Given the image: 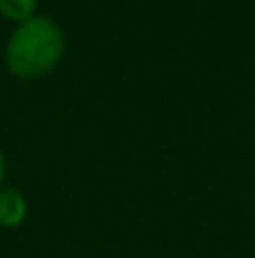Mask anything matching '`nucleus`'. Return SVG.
<instances>
[{"label":"nucleus","instance_id":"obj_1","mask_svg":"<svg viewBox=\"0 0 255 258\" xmlns=\"http://www.w3.org/2000/svg\"><path fill=\"white\" fill-rule=\"evenodd\" d=\"M65 55V33L50 15H35L10 33L5 43V66L20 81L45 78Z\"/></svg>","mask_w":255,"mask_h":258},{"label":"nucleus","instance_id":"obj_2","mask_svg":"<svg viewBox=\"0 0 255 258\" xmlns=\"http://www.w3.org/2000/svg\"><path fill=\"white\" fill-rule=\"evenodd\" d=\"M28 218V201L13 185H0V228H18Z\"/></svg>","mask_w":255,"mask_h":258},{"label":"nucleus","instance_id":"obj_3","mask_svg":"<svg viewBox=\"0 0 255 258\" xmlns=\"http://www.w3.org/2000/svg\"><path fill=\"white\" fill-rule=\"evenodd\" d=\"M0 15L20 25L38 15V0H0Z\"/></svg>","mask_w":255,"mask_h":258},{"label":"nucleus","instance_id":"obj_4","mask_svg":"<svg viewBox=\"0 0 255 258\" xmlns=\"http://www.w3.org/2000/svg\"><path fill=\"white\" fill-rule=\"evenodd\" d=\"M5 171H8V163H5V153L0 151V185H3V180H5Z\"/></svg>","mask_w":255,"mask_h":258}]
</instances>
